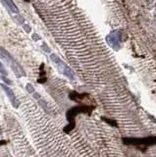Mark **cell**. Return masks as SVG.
Returning <instances> with one entry per match:
<instances>
[{
    "label": "cell",
    "mask_w": 156,
    "mask_h": 157,
    "mask_svg": "<svg viewBox=\"0 0 156 157\" xmlns=\"http://www.w3.org/2000/svg\"><path fill=\"white\" fill-rule=\"evenodd\" d=\"M50 58H51V60L53 61L55 64H56L58 67H59V69H60V71L65 75V76H67L69 78H74V74L72 72V70L69 68L68 66H67L64 62H62L61 61V59L58 57L57 55H55V54H51L50 56Z\"/></svg>",
    "instance_id": "cell-1"
},
{
    "label": "cell",
    "mask_w": 156,
    "mask_h": 157,
    "mask_svg": "<svg viewBox=\"0 0 156 157\" xmlns=\"http://www.w3.org/2000/svg\"><path fill=\"white\" fill-rule=\"evenodd\" d=\"M1 88H3V91H5V93L7 94V96L9 97L10 102L12 103V105H13L15 108H18V107H19V106H20V101L17 99V97H16V95H15V93L13 92L12 89H11L9 87H7V85H4V84L1 85Z\"/></svg>",
    "instance_id": "cell-2"
},
{
    "label": "cell",
    "mask_w": 156,
    "mask_h": 157,
    "mask_svg": "<svg viewBox=\"0 0 156 157\" xmlns=\"http://www.w3.org/2000/svg\"><path fill=\"white\" fill-rule=\"evenodd\" d=\"M1 1L10 12H12L14 14H19V9H18V7L15 5V3L12 0H1Z\"/></svg>",
    "instance_id": "cell-3"
},
{
    "label": "cell",
    "mask_w": 156,
    "mask_h": 157,
    "mask_svg": "<svg viewBox=\"0 0 156 157\" xmlns=\"http://www.w3.org/2000/svg\"><path fill=\"white\" fill-rule=\"evenodd\" d=\"M0 58H1L2 60H4L6 63L10 64V65L14 62L12 56L9 54V52H7L4 48H2V47H0Z\"/></svg>",
    "instance_id": "cell-4"
},
{
    "label": "cell",
    "mask_w": 156,
    "mask_h": 157,
    "mask_svg": "<svg viewBox=\"0 0 156 157\" xmlns=\"http://www.w3.org/2000/svg\"><path fill=\"white\" fill-rule=\"evenodd\" d=\"M26 88H27V91L29 92V93H32V94H33V93H35V88H33L32 87V85H31V84H28L27 85V87H26Z\"/></svg>",
    "instance_id": "cell-5"
},
{
    "label": "cell",
    "mask_w": 156,
    "mask_h": 157,
    "mask_svg": "<svg viewBox=\"0 0 156 157\" xmlns=\"http://www.w3.org/2000/svg\"><path fill=\"white\" fill-rule=\"evenodd\" d=\"M1 78H2V81L4 82L5 84H7V85H11V84H12V82H11L9 78H7L5 76H1Z\"/></svg>",
    "instance_id": "cell-6"
},
{
    "label": "cell",
    "mask_w": 156,
    "mask_h": 157,
    "mask_svg": "<svg viewBox=\"0 0 156 157\" xmlns=\"http://www.w3.org/2000/svg\"><path fill=\"white\" fill-rule=\"evenodd\" d=\"M0 72H1L3 74V76H5V75H7V72H6V70L4 68V66L2 65V63L0 62Z\"/></svg>",
    "instance_id": "cell-7"
},
{
    "label": "cell",
    "mask_w": 156,
    "mask_h": 157,
    "mask_svg": "<svg viewBox=\"0 0 156 157\" xmlns=\"http://www.w3.org/2000/svg\"><path fill=\"white\" fill-rule=\"evenodd\" d=\"M7 143H8V141L7 140H0V146H3V145H5Z\"/></svg>",
    "instance_id": "cell-8"
},
{
    "label": "cell",
    "mask_w": 156,
    "mask_h": 157,
    "mask_svg": "<svg viewBox=\"0 0 156 157\" xmlns=\"http://www.w3.org/2000/svg\"><path fill=\"white\" fill-rule=\"evenodd\" d=\"M26 1H27V2H29V0H26Z\"/></svg>",
    "instance_id": "cell-9"
}]
</instances>
